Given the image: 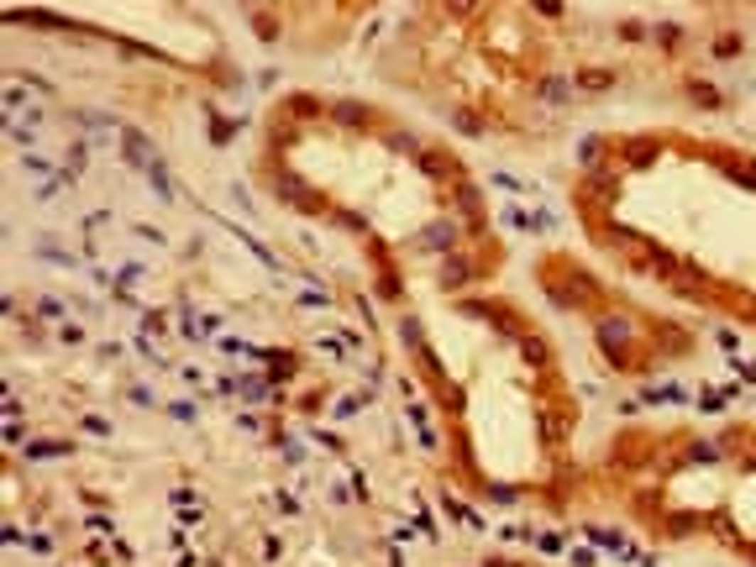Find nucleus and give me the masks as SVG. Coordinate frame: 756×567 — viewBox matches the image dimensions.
Returning <instances> with one entry per match:
<instances>
[{
	"label": "nucleus",
	"mask_w": 756,
	"mask_h": 567,
	"mask_svg": "<svg viewBox=\"0 0 756 567\" xmlns=\"http://www.w3.org/2000/svg\"><path fill=\"white\" fill-rule=\"evenodd\" d=\"M121 158H126V163H137V168H147V173H153L158 163H153V142H147L142 137V131H121Z\"/></svg>",
	"instance_id": "f257e3e1"
},
{
	"label": "nucleus",
	"mask_w": 756,
	"mask_h": 567,
	"mask_svg": "<svg viewBox=\"0 0 756 567\" xmlns=\"http://www.w3.org/2000/svg\"><path fill=\"white\" fill-rule=\"evenodd\" d=\"M625 336H630V320H625V315L599 320V342L610 347V357H615V362H625V357H620V342H625Z\"/></svg>",
	"instance_id": "f03ea898"
},
{
	"label": "nucleus",
	"mask_w": 756,
	"mask_h": 567,
	"mask_svg": "<svg viewBox=\"0 0 756 567\" xmlns=\"http://www.w3.org/2000/svg\"><path fill=\"white\" fill-rule=\"evenodd\" d=\"M457 242V226L452 221H436V226H426V237H421V247H431V252H441V247H452Z\"/></svg>",
	"instance_id": "7ed1b4c3"
},
{
	"label": "nucleus",
	"mask_w": 756,
	"mask_h": 567,
	"mask_svg": "<svg viewBox=\"0 0 756 567\" xmlns=\"http://www.w3.org/2000/svg\"><path fill=\"white\" fill-rule=\"evenodd\" d=\"M331 116H336V121H347V126H362V121H368V111H362L357 100H336V105H331Z\"/></svg>",
	"instance_id": "20e7f679"
},
{
	"label": "nucleus",
	"mask_w": 756,
	"mask_h": 567,
	"mask_svg": "<svg viewBox=\"0 0 756 567\" xmlns=\"http://www.w3.org/2000/svg\"><path fill=\"white\" fill-rule=\"evenodd\" d=\"M599 153H604V142H599V137H583V142H578V163H583V168L599 163Z\"/></svg>",
	"instance_id": "39448f33"
},
{
	"label": "nucleus",
	"mask_w": 756,
	"mask_h": 567,
	"mask_svg": "<svg viewBox=\"0 0 756 567\" xmlns=\"http://www.w3.org/2000/svg\"><path fill=\"white\" fill-rule=\"evenodd\" d=\"M494 189H504V195H531V184H520L515 173H494Z\"/></svg>",
	"instance_id": "423d86ee"
},
{
	"label": "nucleus",
	"mask_w": 756,
	"mask_h": 567,
	"mask_svg": "<svg viewBox=\"0 0 756 567\" xmlns=\"http://www.w3.org/2000/svg\"><path fill=\"white\" fill-rule=\"evenodd\" d=\"M69 452V441H37V447H26V457H63Z\"/></svg>",
	"instance_id": "0eeeda50"
},
{
	"label": "nucleus",
	"mask_w": 756,
	"mask_h": 567,
	"mask_svg": "<svg viewBox=\"0 0 756 567\" xmlns=\"http://www.w3.org/2000/svg\"><path fill=\"white\" fill-rule=\"evenodd\" d=\"M37 315H43V320H63V300L43 294V300H37Z\"/></svg>",
	"instance_id": "6e6552de"
},
{
	"label": "nucleus",
	"mask_w": 756,
	"mask_h": 567,
	"mask_svg": "<svg viewBox=\"0 0 756 567\" xmlns=\"http://www.w3.org/2000/svg\"><path fill=\"white\" fill-rule=\"evenodd\" d=\"M153 195H158V200H173V179H168L163 168H153Z\"/></svg>",
	"instance_id": "1a4fd4ad"
},
{
	"label": "nucleus",
	"mask_w": 756,
	"mask_h": 567,
	"mask_svg": "<svg viewBox=\"0 0 756 567\" xmlns=\"http://www.w3.org/2000/svg\"><path fill=\"white\" fill-rule=\"evenodd\" d=\"M520 347H525V357H531V362H536V368H541V362H546V347H541V342H536V336H520Z\"/></svg>",
	"instance_id": "9d476101"
},
{
	"label": "nucleus",
	"mask_w": 756,
	"mask_h": 567,
	"mask_svg": "<svg viewBox=\"0 0 756 567\" xmlns=\"http://www.w3.org/2000/svg\"><path fill=\"white\" fill-rule=\"evenodd\" d=\"M142 274H147L142 263H126V268H121V279H116V284H121V294H126V289H131V284H137Z\"/></svg>",
	"instance_id": "9b49d317"
},
{
	"label": "nucleus",
	"mask_w": 756,
	"mask_h": 567,
	"mask_svg": "<svg viewBox=\"0 0 756 567\" xmlns=\"http://www.w3.org/2000/svg\"><path fill=\"white\" fill-rule=\"evenodd\" d=\"M646 399H652V404H678V399H683V389H678V384H672V389H652Z\"/></svg>",
	"instance_id": "f8f14e48"
},
{
	"label": "nucleus",
	"mask_w": 756,
	"mask_h": 567,
	"mask_svg": "<svg viewBox=\"0 0 756 567\" xmlns=\"http://www.w3.org/2000/svg\"><path fill=\"white\" fill-rule=\"evenodd\" d=\"M541 94H546L551 105H562V100H567V85H562V79H546V85H541Z\"/></svg>",
	"instance_id": "ddd939ff"
},
{
	"label": "nucleus",
	"mask_w": 756,
	"mask_h": 567,
	"mask_svg": "<svg viewBox=\"0 0 756 567\" xmlns=\"http://www.w3.org/2000/svg\"><path fill=\"white\" fill-rule=\"evenodd\" d=\"M457 205H463L468 215H478V189H468V184H463V189H457Z\"/></svg>",
	"instance_id": "4468645a"
},
{
	"label": "nucleus",
	"mask_w": 756,
	"mask_h": 567,
	"mask_svg": "<svg viewBox=\"0 0 756 567\" xmlns=\"http://www.w3.org/2000/svg\"><path fill=\"white\" fill-rule=\"evenodd\" d=\"M688 94H693V100H698V105H720V94H714L709 85H688Z\"/></svg>",
	"instance_id": "2eb2a0df"
},
{
	"label": "nucleus",
	"mask_w": 756,
	"mask_h": 567,
	"mask_svg": "<svg viewBox=\"0 0 756 567\" xmlns=\"http://www.w3.org/2000/svg\"><path fill=\"white\" fill-rule=\"evenodd\" d=\"M21 168H32V173H53L48 158H37V153H21Z\"/></svg>",
	"instance_id": "dca6fc26"
},
{
	"label": "nucleus",
	"mask_w": 756,
	"mask_h": 567,
	"mask_svg": "<svg viewBox=\"0 0 756 567\" xmlns=\"http://www.w3.org/2000/svg\"><path fill=\"white\" fill-rule=\"evenodd\" d=\"M578 85H583V90H604V85H610V74H578Z\"/></svg>",
	"instance_id": "f3484780"
},
{
	"label": "nucleus",
	"mask_w": 756,
	"mask_h": 567,
	"mask_svg": "<svg viewBox=\"0 0 756 567\" xmlns=\"http://www.w3.org/2000/svg\"><path fill=\"white\" fill-rule=\"evenodd\" d=\"M457 279H472V263H452V268H447V284H457Z\"/></svg>",
	"instance_id": "a211bd4d"
}]
</instances>
